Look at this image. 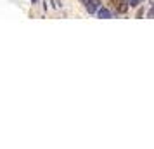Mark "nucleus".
<instances>
[{
	"instance_id": "nucleus-4",
	"label": "nucleus",
	"mask_w": 154,
	"mask_h": 149,
	"mask_svg": "<svg viewBox=\"0 0 154 149\" xmlns=\"http://www.w3.org/2000/svg\"><path fill=\"white\" fill-rule=\"evenodd\" d=\"M147 17H151V19H154V7H152V9H151L149 12H147Z\"/></svg>"
},
{
	"instance_id": "nucleus-3",
	"label": "nucleus",
	"mask_w": 154,
	"mask_h": 149,
	"mask_svg": "<svg viewBox=\"0 0 154 149\" xmlns=\"http://www.w3.org/2000/svg\"><path fill=\"white\" fill-rule=\"evenodd\" d=\"M130 7H137L139 4H140V0H128V2H126Z\"/></svg>"
},
{
	"instance_id": "nucleus-1",
	"label": "nucleus",
	"mask_w": 154,
	"mask_h": 149,
	"mask_svg": "<svg viewBox=\"0 0 154 149\" xmlns=\"http://www.w3.org/2000/svg\"><path fill=\"white\" fill-rule=\"evenodd\" d=\"M83 4H85V9L89 11L90 14H95L97 9L100 7V2H99V0H83Z\"/></svg>"
},
{
	"instance_id": "nucleus-5",
	"label": "nucleus",
	"mask_w": 154,
	"mask_h": 149,
	"mask_svg": "<svg viewBox=\"0 0 154 149\" xmlns=\"http://www.w3.org/2000/svg\"><path fill=\"white\" fill-rule=\"evenodd\" d=\"M52 5H54V7H61V5H59V0H52Z\"/></svg>"
},
{
	"instance_id": "nucleus-2",
	"label": "nucleus",
	"mask_w": 154,
	"mask_h": 149,
	"mask_svg": "<svg viewBox=\"0 0 154 149\" xmlns=\"http://www.w3.org/2000/svg\"><path fill=\"white\" fill-rule=\"evenodd\" d=\"M97 16H99L100 19H109L113 14H111V11L106 9V7H99V9H97Z\"/></svg>"
},
{
	"instance_id": "nucleus-6",
	"label": "nucleus",
	"mask_w": 154,
	"mask_h": 149,
	"mask_svg": "<svg viewBox=\"0 0 154 149\" xmlns=\"http://www.w3.org/2000/svg\"><path fill=\"white\" fill-rule=\"evenodd\" d=\"M126 7H128V5H126V4H123V5L120 7V11H121V12H125V11H126Z\"/></svg>"
},
{
	"instance_id": "nucleus-8",
	"label": "nucleus",
	"mask_w": 154,
	"mask_h": 149,
	"mask_svg": "<svg viewBox=\"0 0 154 149\" xmlns=\"http://www.w3.org/2000/svg\"><path fill=\"white\" fill-rule=\"evenodd\" d=\"M81 2H83V0H81Z\"/></svg>"
},
{
	"instance_id": "nucleus-7",
	"label": "nucleus",
	"mask_w": 154,
	"mask_h": 149,
	"mask_svg": "<svg viewBox=\"0 0 154 149\" xmlns=\"http://www.w3.org/2000/svg\"><path fill=\"white\" fill-rule=\"evenodd\" d=\"M31 2H33V4H36V2H38V0H31Z\"/></svg>"
}]
</instances>
